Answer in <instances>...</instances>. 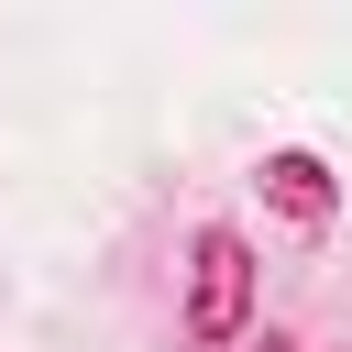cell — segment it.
<instances>
[{
	"label": "cell",
	"instance_id": "1",
	"mask_svg": "<svg viewBox=\"0 0 352 352\" xmlns=\"http://www.w3.org/2000/svg\"><path fill=\"white\" fill-rule=\"evenodd\" d=\"M242 319H253V253H242V231H209L198 242V264H187V341H242Z\"/></svg>",
	"mask_w": 352,
	"mask_h": 352
},
{
	"label": "cell",
	"instance_id": "2",
	"mask_svg": "<svg viewBox=\"0 0 352 352\" xmlns=\"http://www.w3.org/2000/svg\"><path fill=\"white\" fill-rule=\"evenodd\" d=\"M264 187H275V209L330 220V176H319V154H275V165H264Z\"/></svg>",
	"mask_w": 352,
	"mask_h": 352
}]
</instances>
